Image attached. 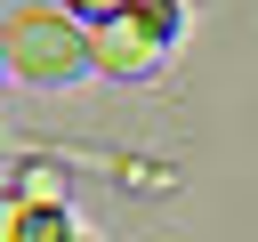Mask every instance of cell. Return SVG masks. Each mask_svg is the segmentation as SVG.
Instances as JSON below:
<instances>
[{
	"instance_id": "obj_1",
	"label": "cell",
	"mask_w": 258,
	"mask_h": 242,
	"mask_svg": "<svg viewBox=\"0 0 258 242\" xmlns=\"http://www.w3.org/2000/svg\"><path fill=\"white\" fill-rule=\"evenodd\" d=\"M0 65L32 89H64L73 73H89V24L64 16L56 0H32V8H8L0 16Z\"/></svg>"
},
{
	"instance_id": "obj_4",
	"label": "cell",
	"mask_w": 258,
	"mask_h": 242,
	"mask_svg": "<svg viewBox=\"0 0 258 242\" xmlns=\"http://www.w3.org/2000/svg\"><path fill=\"white\" fill-rule=\"evenodd\" d=\"M0 242H24V194H0Z\"/></svg>"
},
{
	"instance_id": "obj_2",
	"label": "cell",
	"mask_w": 258,
	"mask_h": 242,
	"mask_svg": "<svg viewBox=\"0 0 258 242\" xmlns=\"http://www.w3.org/2000/svg\"><path fill=\"white\" fill-rule=\"evenodd\" d=\"M177 40V0H129L121 16L89 24V65L113 73V81H137L161 65V48Z\"/></svg>"
},
{
	"instance_id": "obj_3",
	"label": "cell",
	"mask_w": 258,
	"mask_h": 242,
	"mask_svg": "<svg viewBox=\"0 0 258 242\" xmlns=\"http://www.w3.org/2000/svg\"><path fill=\"white\" fill-rule=\"evenodd\" d=\"M56 8H64V16H81V24H105V16H121L129 0H56Z\"/></svg>"
}]
</instances>
